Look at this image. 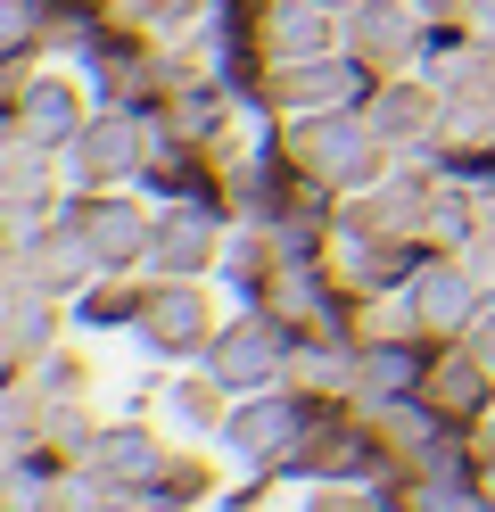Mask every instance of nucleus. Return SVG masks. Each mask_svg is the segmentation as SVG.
I'll return each mask as SVG.
<instances>
[{"label": "nucleus", "mask_w": 495, "mask_h": 512, "mask_svg": "<svg viewBox=\"0 0 495 512\" xmlns=\"http://www.w3.org/2000/svg\"><path fill=\"white\" fill-rule=\"evenodd\" d=\"M297 364V331L281 314H248L240 331L215 339V389H264V380H281Z\"/></svg>", "instance_id": "nucleus-1"}, {"label": "nucleus", "mask_w": 495, "mask_h": 512, "mask_svg": "<svg viewBox=\"0 0 495 512\" xmlns=\"http://www.w3.org/2000/svg\"><path fill=\"white\" fill-rule=\"evenodd\" d=\"M314 422H322V413H314L306 397H256V405H240V413L223 422V438H231V455L281 463V471H289V455L314 438Z\"/></svg>", "instance_id": "nucleus-2"}, {"label": "nucleus", "mask_w": 495, "mask_h": 512, "mask_svg": "<svg viewBox=\"0 0 495 512\" xmlns=\"http://www.w3.org/2000/svg\"><path fill=\"white\" fill-rule=\"evenodd\" d=\"M413 314H421V331H429V339L471 331V323H479V273H462V265H429V273L413 281Z\"/></svg>", "instance_id": "nucleus-3"}, {"label": "nucleus", "mask_w": 495, "mask_h": 512, "mask_svg": "<svg viewBox=\"0 0 495 512\" xmlns=\"http://www.w3.org/2000/svg\"><path fill=\"white\" fill-rule=\"evenodd\" d=\"M91 471L108 479V488H141V479H165V446L149 430H99Z\"/></svg>", "instance_id": "nucleus-4"}, {"label": "nucleus", "mask_w": 495, "mask_h": 512, "mask_svg": "<svg viewBox=\"0 0 495 512\" xmlns=\"http://www.w3.org/2000/svg\"><path fill=\"white\" fill-rule=\"evenodd\" d=\"M141 331H149V347H198L207 339V306H198V290H157L149 306H141Z\"/></svg>", "instance_id": "nucleus-5"}, {"label": "nucleus", "mask_w": 495, "mask_h": 512, "mask_svg": "<svg viewBox=\"0 0 495 512\" xmlns=\"http://www.w3.org/2000/svg\"><path fill=\"white\" fill-rule=\"evenodd\" d=\"M149 240V223L132 215V207H91L83 215V248H91V265H132Z\"/></svg>", "instance_id": "nucleus-6"}, {"label": "nucleus", "mask_w": 495, "mask_h": 512, "mask_svg": "<svg viewBox=\"0 0 495 512\" xmlns=\"http://www.w3.org/2000/svg\"><path fill=\"white\" fill-rule=\"evenodd\" d=\"M207 256H215L207 215H174V223H157V232H149V265L157 273H198Z\"/></svg>", "instance_id": "nucleus-7"}, {"label": "nucleus", "mask_w": 495, "mask_h": 512, "mask_svg": "<svg viewBox=\"0 0 495 512\" xmlns=\"http://www.w3.org/2000/svg\"><path fill=\"white\" fill-rule=\"evenodd\" d=\"M306 512H388L380 496H355V488H330V496H314Z\"/></svg>", "instance_id": "nucleus-8"}, {"label": "nucleus", "mask_w": 495, "mask_h": 512, "mask_svg": "<svg viewBox=\"0 0 495 512\" xmlns=\"http://www.w3.org/2000/svg\"><path fill=\"white\" fill-rule=\"evenodd\" d=\"M322 9H347V0H322Z\"/></svg>", "instance_id": "nucleus-9"}]
</instances>
